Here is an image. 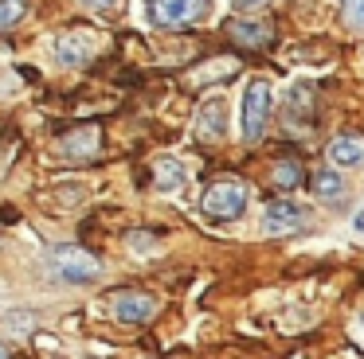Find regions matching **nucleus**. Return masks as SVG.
I'll list each match as a JSON object with an SVG mask.
<instances>
[{
    "mask_svg": "<svg viewBox=\"0 0 364 359\" xmlns=\"http://www.w3.org/2000/svg\"><path fill=\"white\" fill-rule=\"evenodd\" d=\"M306 223H309V211L298 207V203H270V207H267V231L270 234L301 231Z\"/></svg>",
    "mask_w": 364,
    "mask_h": 359,
    "instance_id": "6",
    "label": "nucleus"
},
{
    "mask_svg": "<svg viewBox=\"0 0 364 359\" xmlns=\"http://www.w3.org/2000/svg\"><path fill=\"white\" fill-rule=\"evenodd\" d=\"M200 207H204V215L215 219V223H235L247 211V187L239 184V180H215L204 192Z\"/></svg>",
    "mask_w": 364,
    "mask_h": 359,
    "instance_id": "2",
    "label": "nucleus"
},
{
    "mask_svg": "<svg viewBox=\"0 0 364 359\" xmlns=\"http://www.w3.org/2000/svg\"><path fill=\"white\" fill-rule=\"evenodd\" d=\"M87 4H90V8H114L118 0H87Z\"/></svg>",
    "mask_w": 364,
    "mask_h": 359,
    "instance_id": "17",
    "label": "nucleus"
},
{
    "mask_svg": "<svg viewBox=\"0 0 364 359\" xmlns=\"http://www.w3.org/2000/svg\"><path fill=\"white\" fill-rule=\"evenodd\" d=\"M90 43H95V39H90V35H63V39H59V62H67V67H79V62H87L90 59V55H95V51H90Z\"/></svg>",
    "mask_w": 364,
    "mask_h": 359,
    "instance_id": "10",
    "label": "nucleus"
},
{
    "mask_svg": "<svg viewBox=\"0 0 364 359\" xmlns=\"http://www.w3.org/2000/svg\"><path fill=\"white\" fill-rule=\"evenodd\" d=\"M267 117H270V82L267 78H255L243 94V137L259 140L267 133Z\"/></svg>",
    "mask_w": 364,
    "mask_h": 359,
    "instance_id": "4",
    "label": "nucleus"
},
{
    "mask_svg": "<svg viewBox=\"0 0 364 359\" xmlns=\"http://www.w3.org/2000/svg\"><path fill=\"white\" fill-rule=\"evenodd\" d=\"M0 359H4V348H0Z\"/></svg>",
    "mask_w": 364,
    "mask_h": 359,
    "instance_id": "20",
    "label": "nucleus"
},
{
    "mask_svg": "<svg viewBox=\"0 0 364 359\" xmlns=\"http://www.w3.org/2000/svg\"><path fill=\"white\" fill-rule=\"evenodd\" d=\"M157 312V301L149 293H114V320L118 324H145Z\"/></svg>",
    "mask_w": 364,
    "mask_h": 359,
    "instance_id": "5",
    "label": "nucleus"
},
{
    "mask_svg": "<svg viewBox=\"0 0 364 359\" xmlns=\"http://www.w3.org/2000/svg\"><path fill=\"white\" fill-rule=\"evenodd\" d=\"M51 270H55V277L71 281V285H87V281H95L102 273V265L82 246H55L51 250Z\"/></svg>",
    "mask_w": 364,
    "mask_h": 359,
    "instance_id": "3",
    "label": "nucleus"
},
{
    "mask_svg": "<svg viewBox=\"0 0 364 359\" xmlns=\"http://www.w3.org/2000/svg\"><path fill=\"white\" fill-rule=\"evenodd\" d=\"M329 156L337 168H356V164H364V140L356 133H341L329 145Z\"/></svg>",
    "mask_w": 364,
    "mask_h": 359,
    "instance_id": "7",
    "label": "nucleus"
},
{
    "mask_svg": "<svg viewBox=\"0 0 364 359\" xmlns=\"http://www.w3.org/2000/svg\"><path fill=\"white\" fill-rule=\"evenodd\" d=\"M356 231H360V234H364V207H360V211H356Z\"/></svg>",
    "mask_w": 364,
    "mask_h": 359,
    "instance_id": "19",
    "label": "nucleus"
},
{
    "mask_svg": "<svg viewBox=\"0 0 364 359\" xmlns=\"http://www.w3.org/2000/svg\"><path fill=\"white\" fill-rule=\"evenodd\" d=\"M145 12H149V20L157 28L184 31V28H196V23L208 20L212 0H145Z\"/></svg>",
    "mask_w": 364,
    "mask_h": 359,
    "instance_id": "1",
    "label": "nucleus"
},
{
    "mask_svg": "<svg viewBox=\"0 0 364 359\" xmlns=\"http://www.w3.org/2000/svg\"><path fill=\"white\" fill-rule=\"evenodd\" d=\"M228 35L235 39L239 47H259V43H270V39H274V31H270V23L231 20V23H228Z\"/></svg>",
    "mask_w": 364,
    "mask_h": 359,
    "instance_id": "9",
    "label": "nucleus"
},
{
    "mask_svg": "<svg viewBox=\"0 0 364 359\" xmlns=\"http://www.w3.org/2000/svg\"><path fill=\"white\" fill-rule=\"evenodd\" d=\"M239 70V59H215V62H208V67H196L192 70V82L196 86H204V82H215V78H228V74H235Z\"/></svg>",
    "mask_w": 364,
    "mask_h": 359,
    "instance_id": "11",
    "label": "nucleus"
},
{
    "mask_svg": "<svg viewBox=\"0 0 364 359\" xmlns=\"http://www.w3.org/2000/svg\"><path fill=\"white\" fill-rule=\"evenodd\" d=\"M181 164L176 160H161L157 164V176H153V184L157 187H165V192H173V187H181Z\"/></svg>",
    "mask_w": 364,
    "mask_h": 359,
    "instance_id": "14",
    "label": "nucleus"
},
{
    "mask_svg": "<svg viewBox=\"0 0 364 359\" xmlns=\"http://www.w3.org/2000/svg\"><path fill=\"white\" fill-rule=\"evenodd\" d=\"M301 180H306V176H301V164H294V160H282V164L274 168V184H278V187H290V192H294Z\"/></svg>",
    "mask_w": 364,
    "mask_h": 359,
    "instance_id": "15",
    "label": "nucleus"
},
{
    "mask_svg": "<svg viewBox=\"0 0 364 359\" xmlns=\"http://www.w3.org/2000/svg\"><path fill=\"white\" fill-rule=\"evenodd\" d=\"M259 4H267V0H235V8H259Z\"/></svg>",
    "mask_w": 364,
    "mask_h": 359,
    "instance_id": "18",
    "label": "nucleus"
},
{
    "mask_svg": "<svg viewBox=\"0 0 364 359\" xmlns=\"http://www.w3.org/2000/svg\"><path fill=\"white\" fill-rule=\"evenodd\" d=\"M196 137L200 140H220L223 137V101L212 98L200 106V117H196Z\"/></svg>",
    "mask_w": 364,
    "mask_h": 359,
    "instance_id": "8",
    "label": "nucleus"
},
{
    "mask_svg": "<svg viewBox=\"0 0 364 359\" xmlns=\"http://www.w3.org/2000/svg\"><path fill=\"white\" fill-rule=\"evenodd\" d=\"M24 16H28V0H0V31L16 28Z\"/></svg>",
    "mask_w": 364,
    "mask_h": 359,
    "instance_id": "13",
    "label": "nucleus"
},
{
    "mask_svg": "<svg viewBox=\"0 0 364 359\" xmlns=\"http://www.w3.org/2000/svg\"><path fill=\"white\" fill-rule=\"evenodd\" d=\"M341 16L353 28H364V0H341Z\"/></svg>",
    "mask_w": 364,
    "mask_h": 359,
    "instance_id": "16",
    "label": "nucleus"
},
{
    "mask_svg": "<svg viewBox=\"0 0 364 359\" xmlns=\"http://www.w3.org/2000/svg\"><path fill=\"white\" fill-rule=\"evenodd\" d=\"M309 187H314L321 199H333V195L345 192V180H341V172H317V176L309 180Z\"/></svg>",
    "mask_w": 364,
    "mask_h": 359,
    "instance_id": "12",
    "label": "nucleus"
}]
</instances>
